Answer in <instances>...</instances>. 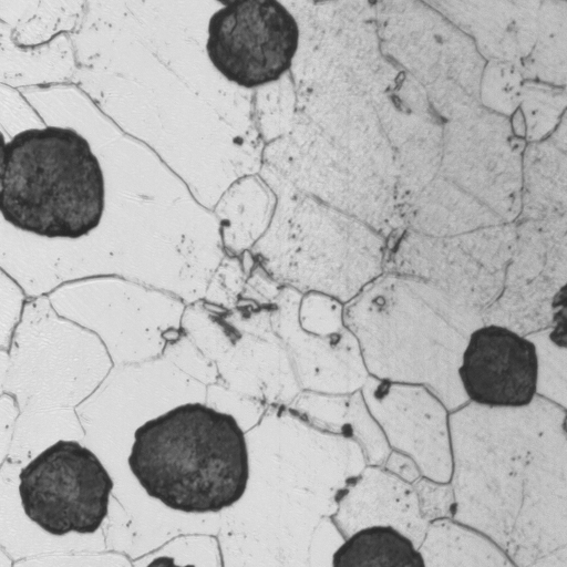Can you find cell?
<instances>
[{"label":"cell","mask_w":567,"mask_h":567,"mask_svg":"<svg viewBox=\"0 0 567 567\" xmlns=\"http://www.w3.org/2000/svg\"><path fill=\"white\" fill-rule=\"evenodd\" d=\"M343 317L369 375L424 385L449 409L461 403L463 341L400 276L385 272L370 284L344 305Z\"/></svg>","instance_id":"obj_3"},{"label":"cell","mask_w":567,"mask_h":567,"mask_svg":"<svg viewBox=\"0 0 567 567\" xmlns=\"http://www.w3.org/2000/svg\"><path fill=\"white\" fill-rule=\"evenodd\" d=\"M288 408L321 430L355 441L371 466L383 465L392 452L361 390L350 394L302 391Z\"/></svg>","instance_id":"obj_11"},{"label":"cell","mask_w":567,"mask_h":567,"mask_svg":"<svg viewBox=\"0 0 567 567\" xmlns=\"http://www.w3.org/2000/svg\"><path fill=\"white\" fill-rule=\"evenodd\" d=\"M344 538L328 517L319 524L310 547L309 567H332V556Z\"/></svg>","instance_id":"obj_15"},{"label":"cell","mask_w":567,"mask_h":567,"mask_svg":"<svg viewBox=\"0 0 567 567\" xmlns=\"http://www.w3.org/2000/svg\"><path fill=\"white\" fill-rule=\"evenodd\" d=\"M127 462L151 497L185 513L236 505L250 477L244 429L203 403L177 405L138 426Z\"/></svg>","instance_id":"obj_1"},{"label":"cell","mask_w":567,"mask_h":567,"mask_svg":"<svg viewBox=\"0 0 567 567\" xmlns=\"http://www.w3.org/2000/svg\"><path fill=\"white\" fill-rule=\"evenodd\" d=\"M250 478L290 485L337 503L367 467L360 445L284 406H268L246 435Z\"/></svg>","instance_id":"obj_4"},{"label":"cell","mask_w":567,"mask_h":567,"mask_svg":"<svg viewBox=\"0 0 567 567\" xmlns=\"http://www.w3.org/2000/svg\"><path fill=\"white\" fill-rule=\"evenodd\" d=\"M563 430L567 434V413H566V415H565V417L563 420Z\"/></svg>","instance_id":"obj_20"},{"label":"cell","mask_w":567,"mask_h":567,"mask_svg":"<svg viewBox=\"0 0 567 567\" xmlns=\"http://www.w3.org/2000/svg\"><path fill=\"white\" fill-rule=\"evenodd\" d=\"M567 309V282L559 288L551 301V309Z\"/></svg>","instance_id":"obj_18"},{"label":"cell","mask_w":567,"mask_h":567,"mask_svg":"<svg viewBox=\"0 0 567 567\" xmlns=\"http://www.w3.org/2000/svg\"><path fill=\"white\" fill-rule=\"evenodd\" d=\"M332 567H425L421 550L390 526L363 528L343 540Z\"/></svg>","instance_id":"obj_12"},{"label":"cell","mask_w":567,"mask_h":567,"mask_svg":"<svg viewBox=\"0 0 567 567\" xmlns=\"http://www.w3.org/2000/svg\"><path fill=\"white\" fill-rule=\"evenodd\" d=\"M206 51L228 81L255 89L279 80L299 44L293 16L276 0H237L209 19Z\"/></svg>","instance_id":"obj_6"},{"label":"cell","mask_w":567,"mask_h":567,"mask_svg":"<svg viewBox=\"0 0 567 567\" xmlns=\"http://www.w3.org/2000/svg\"><path fill=\"white\" fill-rule=\"evenodd\" d=\"M104 208L102 167L73 128H29L3 145L0 212L16 228L78 239L100 225Z\"/></svg>","instance_id":"obj_2"},{"label":"cell","mask_w":567,"mask_h":567,"mask_svg":"<svg viewBox=\"0 0 567 567\" xmlns=\"http://www.w3.org/2000/svg\"><path fill=\"white\" fill-rule=\"evenodd\" d=\"M440 484L421 477L414 485L421 513L429 522L445 516L453 503L450 488Z\"/></svg>","instance_id":"obj_14"},{"label":"cell","mask_w":567,"mask_h":567,"mask_svg":"<svg viewBox=\"0 0 567 567\" xmlns=\"http://www.w3.org/2000/svg\"><path fill=\"white\" fill-rule=\"evenodd\" d=\"M554 329L549 333L550 341L563 349H567V309L553 310Z\"/></svg>","instance_id":"obj_17"},{"label":"cell","mask_w":567,"mask_h":567,"mask_svg":"<svg viewBox=\"0 0 567 567\" xmlns=\"http://www.w3.org/2000/svg\"><path fill=\"white\" fill-rule=\"evenodd\" d=\"M27 516L51 535L96 532L109 512L113 481L87 447L59 440L19 474Z\"/></svg>","instance_id":"obj_5"},{"label":"cell","mask_w":567,"mask_h":567,"mask_svg":"<svg viewBox=\"0 0 567 567\" xmlns=\"http://www.w3.org/2000/svg\"><path fill=\"white\" fill-rule=\"evenodd\" d=\"M383 465L386 471L408 483H414L422 477L416 463L398 451H392Z\"/></svg>","instance_id":"obj_16"},{"label":"cell","mask_w":567,"mask_h":567,"mask_svg":"<svg viewBox=\"0 0 567 567\" xmlns=\"http://www.w3.org/2000/svg\"><path fill=\"white\" fill-rule=\"evenodd\" d=\"M538 367L532 341L505 327L488 324L471 332L458 378L464 394L480 405L520 408L536 394Z\"/></svg>","instance_id":"obj_8"},{"label":"cell","mask_w":567,"mask_h":567,"mask_svg":"<svg viewBox=\"0 0 567 567\" xmlns=\"http://www.w3.org/2000/svg\"><path fill=\"white\" fill-rule=\"evenodd\" d=\"M146 567H194L193 565L181 566L175 564L172 557L161 556L154 558Z\"/></svg>","instance_id":"obj_19"},{"label":"cell","mask_w":567,"mask_h":567,"mask_svg":"<svg viewBox=\"0 0 567 567\" xmlns=\"http://www.w3.org/2000/svg\"><path fill=\"white\" fill-rule=\"evenodd\" d=\"M302 293L284 287L271 307L272 328L285 346L302 391L350 394L360 391L369 378L359 342L347 328L321 337L299 323Z\"/></svg>","instance_id":"obj_9"},{"label":"cell","mask_w":567,"mask_h":567,"mask_svg":"<svg viewBox=\"0 0 567 567\" xmlns=\"http://www.w3.org/2000/svg\"><path fill=\"white\" fill-rule=\"evenodd\" d=\"M333 520L347 538L363 528L390 526L419 549L430 526L421 513L414 486L371 465L343 491Z\"/></svg>","instance_id":"obj_10"},{"label":"cell","mask_w":567,"mask_h":567,"mask_svg":"<svg viewBox=\"0 0 567 567\" xmlns=\"http://www.w3.org/2000/svg\"><path fill=\"white\" fill-rule=\"evenodd\" d=\"M344 305L338 299L320 293L302 295L299 305V323L312 334L330 337L344 331Z\"/></svg>","instance_id":"obj_13"},{"label":"cell","mask_w":567,"mask_h":567,"mask_svg":"<svg viewBox=\"0 0 567 567\" xmlns=\"http://www.w3.org/2000/svg\"><path fill=\"white\" fill-rule=\"evenodd\" d=\"M361 392L391 450L410 456L422 477L447 482L451 449L444 403L424 385L382 381L371 375Z\"/></svg>","instance_id":"obj_7"}]
</instances>
